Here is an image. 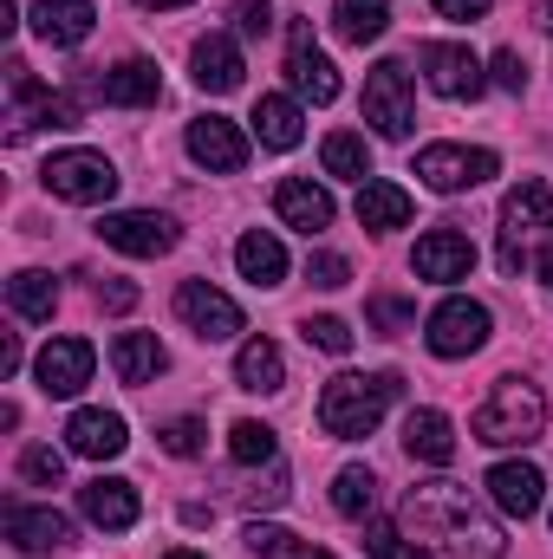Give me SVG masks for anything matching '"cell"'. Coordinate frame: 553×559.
Segmentation results:
<instances>
[{
	"instance_id": "681fc988",
	"label": "cell",
	"mask_w": 553,
	"mask_h": 559,
	"mask_svg": "<svg viewBox=\"0 0 553 559\" xmlns=\"http://www.w3.org/2000/svg\"><path fill=\"white\" fill-rule=\"evenodd\" d=\"M13 26H20V7H13V0H0V33H13Z\"/></svg>"
},
{
	"instance_id": "d4e9b609",
	"label": "cell",
	"mask_w": 553,
	"mask_h": 559,
	"mask_svg": "<svg viewBox=\"0 0 553 559\" xmlns=\"http://www.w3.org/2000/svg\"><path fill=\"white\" fill-rule=\"evenodd\" d=\"M163 365H169V352L156 345V332H118V338H111V371H118V384H156Z\"/></svg>"
},
{
	"instance_id": "3957f363",
	"label": "cell",
	"mask_w": 553,
	"mask_h": 559,
	"mask_svg": "<svg viewBox=\"0 0 553 559\" xmlns=\"http://www.w3.org/2000/svg\"><path fill=\"white\" fill-rule=\"evenodd\" d=\"M469 429H475V442H489V449L541 442V429H548V397H541L528 378H502V384L489 391V404L469 417Z\"/></svg>"
},
{
	"instance_id": "f546056e",
	"label": "cell",
	"mask_w": 553,
	"mask_h": 559,
	"mask_svg": "<svg viewBox=\"0 0 553 559\" xmlns=\"http://www.w3.org/2000/svg\"><path fill=\"white\" fill-rule=\"evenodd\" d=\"M385 26H391V7L385 0H332V33L339 39L365 46V39H385Z\"/></svg>"
},
{
	"instance_id": "f5cc1de1",
	"label": "cell",
	"mask_w": 553,
	"mask_h": 559,
	"mask_svg": "<svg viewBox=\"0 0 553 559\" xmlns=\"http://www.w3.org/2000/svg\"><path fill=\"white\" fill-rule=\"evenodd\" d=\"M541 26H548V33H553V0H548V7H541Z\"/></svg>"
},
{
	"instance_id": "f35d334b",
	"label": "cell",
	"mask_w": 553,
	"mask_h": 559,
	"mask_svg": "<svg viewBox=\"0 0 553 559\" xmlns=\"http://www.w3.org/2000/svg\"><path fill=\"white\" fill-rule=\"evenodd\" d=\"M306 345H319V352L345 358V352H352V325H345V319H332V312H319V319H306Z\"/></svg>"
},
{
	"instance_id": "836d02e7",
	"label": "cell",
	"mask_w": 553,
	"mask_h": 559,
	"mask_svg": "<svg viewBox=\"0 0 553 559\" xmlns=\"http://www.w3.org/2000/svg\"><path fill=\"white\" fill-rule=\"evenodd\" d=\"M248 554H255V559H332L326 547H313V540L286 534V527H274V521H255V527H248Z\"/></svg>"
},
{
	"instance_id": "f6af8a7d",
	"label": "cell",
	"mask_w": 553,
	"mask_h": 559,
	"mask_svg": "<svg viewBox=\"0 0 553 559\" xmlns=\"http://www.w3.org/2000/svg\"><path fill=\"white\" fill-rule=\"evenodd\" d=\"M306 274H313V286H345L352 267H345V254H313V261H306Z\"/></svg>"
},
{
	"instance_id": "74e56055",
	"label": "cell",
	"mask_w": 553,
	"mask_h": 559,
	"mask_svg": "<svg viewBox=\"0 0 553 559\" xmlns=\"http://www.w3.org/2000/svg\"><path fill=\"white\" fill-rule=\"evenodd\" d=\"M59 475H66V455H59V449L39 442V449L20 455V481H33V488H59Z\"/></svg>"
},
{
	"instance_id": "b9f144b4",
	"label": "cell",
	"mask_w": 553,
	"mask_h": 559,
	"mask_svg": "<svg viewBox=\"0 0 553 559\" xmlns=\"http://www.w3.org/2000/svg\"><path fill=\"white\" fill-rule=\"evenodd\" d=\"M489 79H495L502 92H528V66H521V52H515V46H502V52H495V72H489Z\"/></svg>"
},
{
	"instance_id": "ab89813d",
	"label": "cell",
	"mask_w": 553,
	"mask_h": 559,
	"mask_svg": "<svg viewBox=\"0 0 553 559\" xmlns=\"http://www.w3.org/2000/svg\"><path fill=\"white\" fill-rule=\"evenodd\" d=\"M202 436H209L202 417H169L163 429H156V442H163L169 455H196V449H202Z\"/></svg>"
},
{
	"instance_id": "816d5d0a",
	"label": "cell",
	"mask_w": 553,
	"mask_h": 559,
	"mask_svg": "<svg viewBox=\"0 0 553 559\" xmlns=\"http://www.w3.org/2000/svg\"><path fill=\"white\" fill-rule=\"evenodd\" d=\"M541 280H548V286H553V241H548V248H541Z\"/></svg>"
},
{
	"instance_id": "d6986e66",
	"label": "cell",
	"mask_w": 553,
	"mask_h": 559,
	"mask_svg": "<svg viewBox=\"0 0 553 559\" xmlns=\"http://www.w3.org/2000/svg\"><path fill=\"white\" fill-rule=\"evenodd\" d=\"M541 468L534 462H495L489 468V501L508 514V521H528V514H541Z\"/></svg>"
},
{
	"instance_id": "e0dca14e",
	"label": "cell",
	"mask_w": 553,
	"mask_h": 559,
	"mask_svg": "<svg viewBox=\"0 0 553 559\" xmlns=\"http://www.w3.org/2000/svg\"><path fill=\"white\" fill-rule=\"evenodd\" d=\"M79 514L92 527H105V534H131L138 527V488L118 481V475H98V481L79 488Z\"/></svg>"
},
{
	"instance_id": "1f68e13d",
	"label": "cell",
	"mask_w": 553,
	"mask_h": 559,
	"mask_svg": "<svg viewBox=\"0 0 553 559\" xmlns=\"http://www.w3.org/2000/svg\"><path fill=\"white\" fill-rule=\"evenodd\" d=\"M319 163H326V176H339V182H365V176H372V143L358 138V131H332L326 150H319Z\"/></svg>"
},
{
	"instance_id": "52a82bcc",
	"label": "cell",
	"mask_w": 553,
	"mask_h": 559,
	"mask_svg": "<svg viewBox=\"0 0 553 559\" xmlns=\"http://www.w3.org/2000/svg\"><path fill=\"white\" fill-rule=\"evenodd\" d=\"M416 176L423 189L436 195H456V189H475L495 176V150H469V143H423L416 150Z\"/></svg>"
},
{
	"instance_id": "d590c367",
	"label": "cell",
	"mask_w": 553,
	"mask_h": 559,
	"mask_svg": "<svg viewBox=\"0 0 553 559\" xmlns=\"http://www.w3.org/2000/svg\"><path fill=\"white\" fill-rule=\"evenodd\" d=\"M372 501H378V475H372V468H339V475H332V508H339L345 521L372 514Z\"/></svg>"
},
{
	"instance_id": "603a6c76",
	"label": "cell",
	"mask_w": 553,
	"mask_h": 559,
	"mask_svg": "<svg viewBox=\"0 0 553 559\" xmlns=\"http://www.w3.org/2000/svg\"><path fill=\"white\" fill-rule=\"evenodd\" d=\"M189 66H196V85H202V92H215V98H222V92H235V85H242V72H248V66H242V46H235L228 33L196 39Z\"/></svg>"
},
{
	"instance_id": "8d00e7d4",
	"label": "cell",
	"mask_w": 553,
	"mask_h": 559,
	"mask_svg": "<svg viewBox=\"0 0 553 559\" xmlns=\"http://www.w3.org/2000/svg\"><path fill=\"white\" fill-rule=\"evenodd\" d=\"M365 319H372V332H378V338H398L416 312H411V299H398V293H378V299L365 306Z\"/></svg>"
},
{
	"instance_id": "7a4b0ae2",
	"label": "cell",
	"mask_w": 553,
	"mask_h": 559,
	"mask_svg": "<svg viewBox=\"0 0 553 559\" xmlns=\"http://www.w3.org/2000/svg\"><path fill=\"white\" fill-rule=\"evenodd\" d=\"M398 391H404L398 371H339L319 391V429L339 436V442H358V436H372L385 423V411L398 404Z\"/></svg>"
},
{
	"instance_id": "e575fe53",
	"label": "cell",
	"mask_w": 553,
	"mask_h": 559,
	"mask_svg": "<svg viewBox=\"0 0 553 559\" xmlns=\"http://www.w3.org/2000/svg\"><path fill=\"white\" fill-rule=\"evenodd\" d=\"M228 455H235L242 468H261V462H280V442H274V429H268V423L242 417L235 429H228Z\"/></svg>"
},
{
	"instance_id": "4fadbf2b",
	"label": "cell",
	"mask_w": 553,
	"mask_h": 559,
	"mask_svg": "<svg viewBox=\"0 0 553 559\" xmlns=\"http://www.w3.org/2000/svg\"><path fill=\"white\" fill-rule=\"evenodd\" d=\"M286 79H293V92L313 98V105H332V98H339V66L313 46V26H306V20L286 33Z\"/></svg>"
},
{
	"instance_id": "7dc6e473",
	"label": "cell",
	"mask_w": 553,
	"mask_h": 559,
	"mask_svg": "<svg viewBox=\"0 0 553 559\" xmlns=\"http://www.w3.org/2000/svg\"><path fill=\"white\" fill-rule=\"evenodd\" d=\"M489 7H495V0H436V13H443V20H482Z\"/></svg>"
},
{
	"instance_id": "ee69618b",
	"label": "cell",
	"mask_w": 553,
	"mask_h": 559,
	"mask_svg": "<svg viewBox=\"0 0 553 559\" xmlns=\"http://www.w3.org/2000/svg\"><path fill=\"white\" fill-rule=\"evenodd\" d=\"M235 26H242L248 39H261V33L274 26V7H268V0H242V7H235Z\"/></svg>"
},
{
	"instance_id": "db71d44e",
	"label": "cell",
	"mask_w": 553,
	"mask_h": 559,
	"mask_svg": "<svg viewBox=\"0 0 553 559\" xmlns=\"http://www.w3.org/2000/svg\"><path fill=\"white\" fill-rule=\"evenodd\" d=\"M169 559H202V554H189V547H183V554H169Z\"/></svg>"
},
{
	"instance_id": "bcb514c9",
	"label": "cell",
	"mask_w": 553,
	"mask_h": 559,
	"mask_svg": "<svg viewBox=\"0 0 553 559\" xmlns=\"http://www.w3.org/2000/svg\"><path fill=\"white\" fill-rule=\"evenodd\" d=\"M98 299H105L111 312H131V306H138V286H131V280H111V286H98Z\"/></svg>"
},
{
	"instance_id": "277c9868",
	"label": "cell",
	"mask_w": 553,
	"mask_h": 559,
	"mask_svg": "<svg viewBox=\"0 0 553 559\" xmlns=\"http://www.w3.org/2000/svg\"><path fill=\"white\" fill-rule=\"evenodd\" d=\"M7 92H13V118H7L13 138H26L39 124H52V131H72L79 124V98L72 92H46L20 59H7Z\"/></svg>"
},
{
	"instance_id": "8992f818",
	"label": "cell",
	"mask_w": 553,
	"mask_h": 559,
	"mask_svg": "<svg viewBox=\"0 0 553 559\" xmlns=\"http://www.w3.org/2000/svg\"><path fill=\"white\" fill-rule=\"evenodd\" d=\"M365 124L378 138H411V72H404V59H378L365 72Z\"/></svg>"
},
{
	"instance_id": "7bdbcfd3",
	"label": "cell",
	"mask_w": 553,
	"mask_h": 559,
	"mask_svg": "<svg viewBox=\"0 0 553 559\" xmlns=\"http://www.w3.org/2000/svg\"><path fill=\"white\" fill-rule=\"evenodd\" d=\"M280 501H286V468L268 462V481H255V488H248V508H280Z\"/></svg>"
},
{
	"instance_id": "f1b7e54d",
	"label": "cell",
	"mask_w": 553,
	"mask_h": 559,
	"mask_svg": "<svg viewBox=\"0 0 553 559\" xmlns=\"http://www.w3.org/2000/svg\"><path fill=\"white\" fill-rule=\"evenodd\" d=\"M235 267H242L248 286H280V280H286V248H280L274 235L248 228V235L235 241Z\"/></svg>"
},
{
	"instance_id": "ffe728a7",
	"label": "cell",
	"mask_w": 553,
	"mask_h": 559,
	"mask_svg": "<svg viewBox=\"0 0 553 559\" xmlns=\"http://www.w3.org/2000/svg\"><path fill=\"white\" fill-rule=\"evenodd\" d=\"M475 267V241L469 235H456V228H430L423 241H416V274L436 280V286H449V280H469Z\"/></svg>"
},
{
	"instance_id": "c3c4849f",
	"label": "cell",
	"mask_w": 553,
	"mask_h": 559,
	"mask_svg": "<svg viewBox=\"0 0 553 559\" xmlns=\"http://www.w3.org/2000/svg\"><path fill=\"white\" fill-rule=\"evenodd\" d=\"M20 371V338H0V378H13Z\"/></svg>"
},
{
	"instance_id": "5b68a950",
	"label": "cell",
	"mask_w": 553,
	"mask_h": 559,
	"mask_svg": "<svg viewBox=\"0 0 553 559\" xmlns=\"http://www.w3.org/2000/svg\"><path fill=\"white\" fill-rule=\"evenodd\" d=\"M39 176H46V189L59 202H85L92 209V202H111L118 195V169H111L105 150H59Z\"/></svg>"
},
{
	"instance_id": "9c48e42d",
	"label": "cell",
	"mask_w": 553,
	"mask_h": 559,
	"mask_svg": "<svg viewBox=\"0 0 553 559\" xmlns=\"http://www.w3.org/2000/svg\"><path fill=\"white\" fill-rule=\"evenodd\" d=\"M176 319H183L202 345H222V338L242 332V306H235L222 286H209V280H183V286H176Z\"/></svg>"
},
{
	"instance_id": "f907efd6",
	"label": "cell",
	"mask_w": 553,
	"mask_h": 559,
	"mask_svg": "<svg viewBox=\"0 0 553 559\" xmlns=\"http://www.w3.org/2000/svg\"><path fill=\"white\" fill-rule=\"evenodd\" d=\"M138 7H150V13H169V7H189V0H138Z\"/></svg>"
},
{
	"instance_id": "9a60e30c",
	"label": "cell",
	"mask_w": 553,
	"mask_h": 559,
	"mask_svg": "<svg viewBox=\"0 0 553 559\" xmlns=\"http://www.w3.org/2000/svg\"><path fill=\"white\" fill-rule=\"evenodd\" d=\"M0 527H7V547H20V554H59V547H72V521L52 514V508L7 501L0 508Z\"/></svg>"
},
{
	"instance_id": "5bb4252c",
	"label": "cell",
	"mask_w": 553,
	"mask_h": 559,
	"mask_svg": "<svg viewBox=\"0 0 553 559\" xmlns=\"http://www.w3.org/2000/svg\"><path fill=\"white\" fill-rule=\"evenodd\" d=\"M92 365H98V352H92L85 338H52V345L33 358V378H39L46 397H79V391L92 384Z\"/></svg>"
},
{
	"instance_id": "ac0fdd59",
	"label": "cell",
	"mask_w": 553,
	"mask_h": 559,
	"mask_svg": "<svg viewBox=\"0 0 553 559\" xmlns=\"http://www.w3.org/2000/svg\"><path fill=\"white\" fill-rule=\"evenodd\" d=\"M125 442H131V429L118 411H72V423H66V449L85 462H111V455H125Z\"/></svg>"
},
{
	"instance_id": "4dcf8cb0",
	"label": "cell",
	"mask_w": 553,
	"mask_h": 559,
	"mask_svg": "<svg viewBox=\"0 0 553 559\" xmlns=\"http://www.w3.org/2000/svg\"><path fill=\"white\" fill-rule=\"evenodd\" d=\"M299 131H306V118H299V105H293V98L268 92V98L255 105V138L268 143V150H293Z\"/></svg>"
},
{
	"instance_id": "44dd1931",
	"label": "cell",
	"mask_w": 553,
	"mask_h": 559,
	"mask_svg": "<svg viewBox=\"0 0 553 559\" xmlns=\"http://www.w3.org/2000/svg\"><path fill=\"white\" fill-rule=\"evenodd\" d=\"M98 26V7L92 0H33V33L46 46H85Z\"/></svg>"
},
{
	"instance_id": "8fae6325",
	"label": "cell",
	"mask_w": 553,
	"mask_h": 559,
	"mask_svg": "<svg viewBox=\"0 0 553 559\" xmlns=\"http://www.w3.org/2000/svg\"><path fill=\"white\" fill-rule=\"evenodd\" d=\"M489 306H475V299H443L436 312H430V352L436 358H469V352H482L489 345Z\"/></svg>"
},
{
	"instance_id": "d6a6232c",
	"label": "cell",
	"mask_w": 553,
	"mask_h": 559,
	"mask_svg": "<svg viewBox=\"0 0 553 559\" xmlns=\"http://www.w3.org/2000/svg\"><path fill=\"white\" fill-rule=\"evenodd\" d=\"M7 306H13L20 319H52L59 286H52V274H39V267H20V274L7 280Z\"/></svg>"
},
{
	"instance_id": "2e32d148",
	"label": "cell",
	"mask_w": 553,
	"mask_h": 559,
	"mask_svg": "<svg viewBox=\"0 0 553 559\" xmlns=\"http://www.w3.org/2000/svg\"><path fill=\"white\" fill-rule=\"evenodd\" d=\"M189 156H196L202 169H215V176H235V169L248 163V138H242V124L202 111V118L189 124Z\"/></svg>"
},
{
	"instance_id": "83f0119b",
	"label": "cell",
	"mask_w": 553,
	"mask_h": 559,
	"mask_svg": "<svg viewBox=\"0 0 553 559\" xmlns=\"http://www.w3.org/2000/svg\"><path fill=\"white\" fill-rule=\"evenodd\" d=\"M358 222H365L372 235H391V228H404V222H411V195H404L398 182L372 176V182L358 189Z\"/></svg>"
},
{
	"instance_id": "4316f807",
	"label": "cell",
	"mask_w": 553,
	"mask_h": 559,
	"mask_svg": "<svg viewBox=\"0 0 553 559\" xmlns=\"http://www.w3.org/2000/svg\"><path fill=\"white\" fill-rule=\"evenodd\" d=\"M235 384L255 391V397L286 391V358H280L274 338H248V345H242V358H235Z\"/></svg>"
},
{
	"instance_id": "60d3db41",
	"label": "cell",
	"mask_w": 553,
	"mask_h": 559,
	"mask_svg": "<svg viewBox=\"0 0 553 559\" xmlns=\"http://www.w3.org/2000/svg\"><path fill=\"white\" fill-rule=\"evenodd\" d=\"M365 547H372V559H430L416 540L391 534V527H372V534H365Z\"/></svg>"
},
{
	"instance_id": "6da1fadb",
	"label": "cell",
	"mask_w": 553,
	"mask_h": 559,
	"mask_svg": "<svg viewBox=\"0 0 553 559\" xmlns=\"http://www.w3.org/2000/svg\"><path fill=\"white\" fill-rule=\"evenodd\" d=\"M404 527L416 540H449L456 559H502L508 554V534L469 501L462 481H416L404 495Z\"/></svg>"
},
{
	"instance_id": "30bf717a",
	"label": "cell",
	"mask_w": 553,
	"mask_h": 559,
	"mask_svg": "<svg viewBox=\"0 0 553 559\" xmlns=\"http://www.w3.org/2000/svg\"><path fill=\"white\" fill-rule=\"evenodd\" d=\"M98 235H105V248L138 254V261H156V254H169L183 241V228L169 215H156V209H118V215L98 222Z\"/></svg>"
},
{
	"instance_id": "cb8c5ba5",
	"label": "cell",
	"mask_w": 553,
	"mask_h": 559,
	"mask_svg": "<svg viewBox=\"0 0 553 559\" xmlns=\"http://www.w3.org/2000/svg\"><path fill=\"white\" fill-rule=\"evenodd\" d=\"M98 98H105V105H125V111L156 105V98H163V72H156L150 59H118V66L98 79Z\"/></svg>"
},
{
	"instance_id": "7c38bea8",
	"label": "cell",
	"mask_w": 553,
	"mask_h": 559,
	"mask_svg": "<svg viewBox=\"0 0 553 559\" xmlns=\"http://www.w3.org/2000/svg\"><path fill=\"white\" fill-rule=\"evenodd\" d=\"M416 66H423V79H430V92H443V98H482V59L469 52V46H456V39H430L423 52H416Z\"/></svg>"
},
{
	"instance_id": "ba28073f",
	"label": "cell",
	"mask_w": 553,
	"mask_h": 559,
	"mask_svg": "<svg viewBox=\"0 0 553 559\" xmlns=\"http://www.w3.org/2000/svg\"><path fill=\"white\" fill-rule=\"evenodd\" d=\"M553 228V189L541 176H521L502 202V274H521V235Z\"/></svg>"
},
{
	"instance_id": "484cf974",
	"label": "cell",
	"mask_w": 553,
	"mask_h": 559,
	"mask_svg": "<svg viewBox=\"0 0 553 559\" xmlns=\"http://www.w3.org/2000/svg\"><path fill=\"white\" fill-rule=\"evenodd\" d=\"M404 449H411V462L449 468L456 462V423L443 417V411H411L404 417Z\"/></svg>"
},
{
	"instance_id": "7402d4cb",
	"label": "cell",
	"mask_w": 553,
	"mask_h": 559,
	"mask_svg": "<svg viewBox=\"0 0 553 559\" xmlns=\"http://www.w3.org/2000/svg\"><path fill=\"white\" fill-rule=\"evenodd\" d=\"M274 209L286 228H299V235H319V228H332V195L319 189V182H306V176H286L274 189Z\"/></svg>"
}]
</instances>
